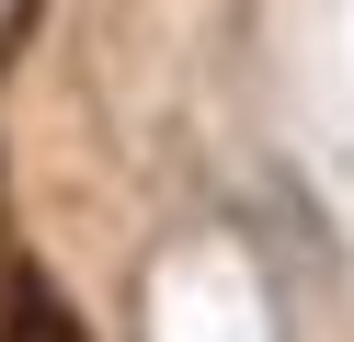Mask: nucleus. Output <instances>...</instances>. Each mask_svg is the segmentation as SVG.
Masks as SVG:
<instances>
[{"label": "nucleus", "instance_id": "f257e3e1", "mask_svg": "<svg viewBox=\"0 0 354 342\" xmlns=\"http://www.w3.org/2000/svg\"><path fill=\"white\" fill-rule=\"evenodd\" d=\"M24 12H35V0H0V46H12V23H24Z\"/></svg>", "mask_w": 354, "mask_h": 342}]
</instances>
